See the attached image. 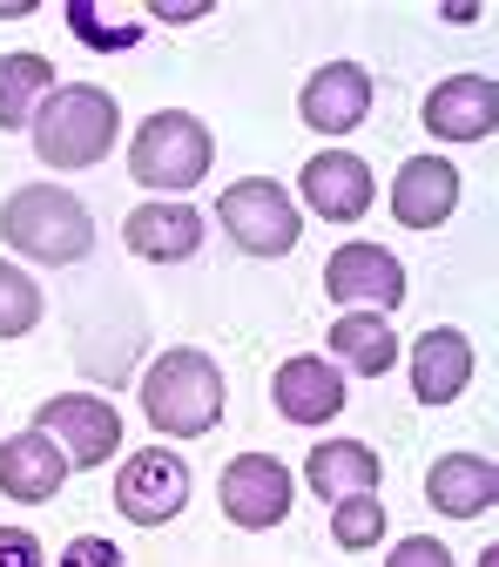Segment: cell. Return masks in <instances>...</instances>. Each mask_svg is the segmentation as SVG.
<instances>
[{
  "label": "cell",
  "instance_id": "cell-14",
  "mask_svg": "<svg viewBox=\"0 0 499 567\" xmlns=\"http://www.w3.org/2000/svg\"><path fill=\"white\" fill-rule=\"evenodd\" d=\"M298 115L318 135H351L372 115V75H365L358 61H324L318 75L304 82V95H298Z\"/></svg>",
  "mask_w": 499,
  "mask_h": 567
},
{
  "label": "cell",
  "instance_id": "cell-22",
  "mask_svg": "<svg viewBox=\"0 0 499 567\" xmlns=\"http://www.w3.org/2000/svg\"><path fill=\"white\" fill-rule=\"evenodd\" d=\"M67 34H75L82 48H95V54H122V48H135V41H142L135 14L102 8V0H67Z\"/></svg>",
  "mask_w": 499,
  "mask_h": 567
},
{
  "label": "cell",
  "instance_id": "cell-2",
  "mask_svg": "<svg viewBox=\"0 0 499 567\" xmlns=\"http://www.w3.org/2000/svg\"><path fill=\"white\" fill-rule=\"evenodd\" d=\"M142 419L156 425L163 440H202L223 425V372L209 351L196 344H176L149 365L142 379Z\"/></svg>",
  "mask_w": 499,
  "mask_h": 567
},
{
  "label": "cell",
  "instance_id": "cell-11",
  "mask_svg": "<svg viewBox=\"0 0 499 567\" xmlns=\"http://www.w3.org/2000/svg\"><path fill=\"white\" fill-rule=\"evenodd\" d=\"M122 244L142 264H189L202 250V217L183 196H149V203H135L122 217Z\"/></svg>",
  "mask_w": 499,
  "mask_h": 567
},
{
  "label": "cell",
  "instance_id": "cell-25",
  "mask_svg": "<svg viewBox=\"0 0 499 567\" xmlns=\"http://www.w3.org/2000/svg\"><path fill=\"white\" fill-rule=\"evenodd\" d=\"M54 567H128V560H122V547H115V540H102V534H75V540L61 547V560H54Z\"/></svg>",
  "mask_w": 499,
  "mask_h": 567
},
{
  "label": "cell",
  "instance_id": "cell-29",
  "mask_svg": "<svg viewBox=\"0 0 499 567\" xmlns=\"http://www.w3.org/2000/svg\"><path fill=\"white\" fill-rule=\"evenodd\" d=\"M479 567H499V547H486V554H479Z\"/></svg>",
  "mask_w": 499,
  "mask_h": 567
},
{
  "label": "cell",
  "instance_id": "cell-5",
  "mask_svg": "<svg viewBox=\"0 0 499 567\" xmlns=\"http://www.w3.org/2000/svg\"><path fill=\"white\" fill-rule=\"evenodd\" d=\"M217 224L243 257H291L304 244V209L291 203L277 176H243L217 196Z\"/></svg>",
  "mask_w": 499,
  "mask_h": 567
},
{
  "label": "cell",
  "instance_id": "cell-23",
  "mask_svg": "<svg viewBox=\"0 0 499 567\" xmlns=\"http://www.w3.org/2000/svg\"><path fill=\"white\" fill-rule=\"evenodd\" d=\"M41 311H48L41 284H34L21 264L0 257V338H28V331L41 324Z\"/></svg>",
  "mask_w": 499,
  "mask_h": 567
},
{
  "label": "cell",
  "instance_id": "cell-3",
  "mask_svg": "<svg viewBox=\"0 0 499 567\" xmlns=\"http://www.w3.org/2000/svg\"><path fill=\"white\" fill-rule=\"evenodd\" d=\"M122 135V109L95 82H61L34 115V156L48 169H95Z\"/></svg>",
  "mask_w": 499,
  "mask_h": 567
},
{
  "label": "cell",
  "instance_id": "cell-8",
  "mask_svg": "<svg viewBox=\"0 0 499 567\" xmlns=\"http://www.w3.org/2000/svg\"><path fill=\"white\" fill-rule=\"evenodd\" d=\"M217 501L230 514V527L243 534H270L277 520H291V501H298V486H291V466L270 460V453H237L217 480Z\"/></svg>",
  "mask_w": 499,
  "mask_h": 567
},
{
  "label": "cell",
  "instance_id": "cell-9",
  "mask_svg": "<svg viewBox=\"0 0 499 567\" xmlns=\"http://www.w3.org/2000/svg\"><path fill=\"white\" fill-rule=\"evenodd\" d=\"M324 291L351 311H398L405 305V264L385 244H337L324 264Z\"/></svg>",
  "mask_w": 499,
  "mask_h": 567
},
{
  "label": "cell",
  "instance_id": "cell-7",
  "mask_svg": "<svg viewBox=\"0 0 499 567\" xmlns=\"http://www.w3.org/2000/svg\"><path fill=\"white\" fill-rule=\"evenodd\" d=\"M115 507L135 527H163L189 507V460H176L169 446H135L115 473Z\"/></svg>",
  "mask_w": 499,
  "mask_h": 567
},
{
  "label": "cell",
  "instance_id": "cell-18",
  "mask_svg": "<svg viewBox=\"0 0 499 567\" xmlns=\"http://www.w3.org/2000/svg\"><path fill=\"white\" fill-rule=\"evenodd\" d=\"M425 501H433V514H446V520H479L499 501V466L479 460V453H446V460H433V473H425Z\"/></svg>",
  "mask_w": 499,
  "mask_h": 567
},
{
  "label": "cell",
  "instance_id": "cell-12",
  "mask_svg": "<svg viewBox=\"0 0 499 567\" xmlns=\"http://www.w3.org/2000/svg\"><path fill=\"white\" fill-rule=\"evenodd\" d=\"M499 128V82L492 75H453L425 95V135L433 142H486Z\"/></svg>",
  "mask_w": 499,
  "mask_h": 567
},
{
  "label": "cell",
  "instance_id": "cell-27",
  "mask_svg": "<svg viewBox=\"0 0 499 567\" xmlns=\"http://www.w3.org/2000/svg\"><path fill=\"white\" fill-rule=\"evenodd\" d=\"M385 567H453V554H446V540H433V534H405Z\"/></svg>",
  "mask_w": 499,
  "mask_h": 567
},
{
  "label": "cell",
  "instance_id": "cell-16",
  "mask_svg": "<svg viewBox=\"0 0 499 567\" xmlns=\"http://www.w3.org/2000/svg\"><path fill=\"white\" fill-rule=\"evenodd\" d=\"M270 405L291 425H324L344 412V372L331 359H283L270 379Z\"/></svg>",
  "mask_w": 499,
  "mask_h": 567
},
{
  "label": "cell",
  "instance_id": "cell-10",
  "mask_svg": "<svg viewBox=\"0 0 499 567\" xmlns=\"http://www.w3.org/2000/svg\"><path fill=\"white\" fill-rule=\"evenodd\" d=\"M298 189H304V209L324 224H358L372 209V163L351 156V150H318L304 169H298Z\"/></svg>",
  "mask_w": 499,
  "mask_h": 567
},
{
  "label": "cell",
  "instance_id": "cell-6",
  "mask_svg": "<svg viewBox=\"0 0 499 567\" xmlns=\"http://www.w3.org/2000/svg\"><path fill=\"white\" fill-rule=\"evenodd\" d=\"M34 433H48L67 466L89 473V466H108L122 453V412L108 399H95V392H54L34 412Z\"/></svg>",
  "mask_w": 499,
  "mask_h": 567
},
{
  "label": "cell",
  "instance_id": "cell-28",
  "mask_svg": "<svg viewBox=\"0 0 499 567\" xmlns=\"http://www.w3.org/2000/svg\"><path fill=\"white\" fill-rule=\"evenodd\" d=\"M209 0H156V21H202Z\"/></svg>",
  "mask_w": 499,
  "mask_h": 567
},
{
  "label": "cell",
  "instance_id": "cell-13",
  "mask_svg": "<svg viewBox=\"0 0 499 567\" xmlns=\"http://www.w3.org/2000/svg\"><path fill=\"white\" fill-rule=\"evenodd\" d=\"M459 169L446 156H405L398 163V183H392V217L405 230H439L453 224V209H459Z\"/></svg>",
  "mask_w": 499,
  "mask_h": 567
},
{
  "label": "cell",
  "instance_id": "cell-26",
  "mask_svg": "<svg viewBox=\"0 0 499 567\" xmlns=\"http://www.w3.org/2000/svg\"><path fill=\"white\" fill-rule=\"evenodd\" d=\"M0 567H48V547L34 527H0Z\"/></svg>",
  "mask_w": 499,
  "mask_h": 567
},
{
  "label": "cell",
  "instance_id": "cell-4",
  "mask_svg": "<svg viewBox=\"0 0 499 567\" xmlns=\"http://www.w3.org/2000/svg\"><path fill=\"white\" fill-rule=\"evenodd\" d=\"M217 163V135H209L189 109H156L128 135V176L142 189H196Z\"/></svg>",
  "mask_w": 499,
  "mask_h": 567
},
{
  "label": "cell",
  "instance_id": "cell-20",
  "mask_svg": "<svg viewBox=\"0 0 499 567\" xmlns=\"http://www.w3.org/2000/svg\"><path fill=\"white\" fill-rule=\"evenodd\" d=\"M331 351H337V365L358 372V379H385L398 365V338H392V324L378 311H337Z\"/></svg>",
  "mask_w": 499,
  "mask_h": 567
},
{
  "label": "cell",
  "instance_id": "cell-24",
  "mask_svg": "<svg viewBox=\"0 0 499 567\" xmlns=\"http://www.w3.org/2000/svg\"><path fill=\"white\" fill-rule=\"evenodd\" d=\"M385 507H378V493H358V501H337L331 507V540L344 547V554H365V547H378L385 540Z\"/></svg>",
  "mask_w": 499,
  "mask_h": 567
},
{
  "label": "cell",
  "instance_id": "cell-19",
  "mask_svg": "<svg viewBox=\"0 0 499 567\" xmlns=\"http://www.w3.org/2000/svg\"><path fill=\"white\" fill-rule=\"evenodd\" d=\"M304 480H311L318 501H331V507H337V501H358V493H378L385 460H378L365 440H324V446H311Z\"/></svg>",
  "mask_w": 499,
  "mask_h": 567
},
{
  "label": "cell",
  "instance_id": "cell-21",
  "mask_svg": "<svg viewBox=\"0 0 499 567\" xmlns=\"http://www.w3.org/2000/svg\"><path fill=\"white\" fill-rule=\"evenodd\" d=\"M54 95V61L48 54H0V128H34L41 102Z\"/></svg>",
  "mask_w": 499,
  "mask_h": 567
},
{
  "label": "cell",
  "instance_id": "cell-1",
  "mask_svg": "<svg viewBox=\"0 0 499 567\" xmlns=\"http://www.w3.org/2000/svg\"><path fill=\"white\" fill-rule=\"evenodd\" d=\"M0 244L28 264H82L95 250V217L75 189L54 183H21L0 203Z\"/></svg>",
  "mask_w": 499,
  "mask_h": 567
},
{
  "label": "cell",
  "instance_id": "cell-17",
  "mask_svg": "<svg viewBox=\"0 0 499 567\" xmlns=\"http://www.w3.org/2000/svg\"><path fill=\"white\" fill-rule=\"evenodd\" d=\"M472 385V344L453 324H433L412 344V399L418 405H453Z\"/></svg>",
  "mask_w": 499,
  "mask_h": 567
},
{
  "label": "cell",
  "instance_id": "cell-15",
  "mask_svg": "<svg viewBox=\"0 0 499 567\" xmlns=\"http://www.w3.org/2000/svg\"><path fill=\"white\" fill-rule=\"evenodd\" d=\"M67 473H75V466H67L61 446H54L48 433H34V425L0 446V493H8L14 507H41V501H54V493L67 486Z\"/></svg>",
  "mask_w": 499,
  "mask_h": 567
}]
</instances>
